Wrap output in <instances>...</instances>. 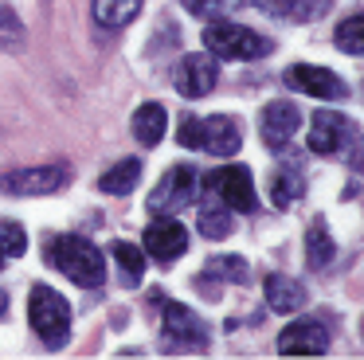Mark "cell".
I'll list each match as a JSON object with an SVG mask.
<instances>
[{
	"mask_svg": "<svg viewBox=\"0 0 364 360\" xmlns=\"http://www.w3.org/2000/svg\"><path fill=\"white\" fill-rule=\"evenodd\" d=\"M309 302V290L290 274H270L267 278V305L274 313H298Z\"/></svg>",
	"mask_w": 364,
	"mask_h": 360,
	"instance_id": "obj_15",
	"label": "cell"
},
{
	"mask_svg": "<svg viewBox=\"0 0 364 360\" xmlns=\"http://www.w3.org/2000/svg\"><path fill=\"white\" fill-rule=\"evenodd\" d=\"M141 12V0H95V23L98 28H126Z\"/></svg>",
	"mask_w": 364,
	"mask_h": 360,
	"instance_id": "obj_21",
	"label": "cell"
},
{
	"mask_svg": "<svg viewBox=\"0 0 364 360\" xmlns=\"http://www.w3.org/2000/svg\"><path fill=\"white\" fill-rule=\"evenodd\" d=\"M9 309V294H4V290H0V313Z\"/></svg>",
	"mask_w": 364,
	"mask_h": 360,
	"instance_id": "obj_30",
	"label": "cell"
},
{
	"mask_svg": "<svg viewBox=\"0 0 364 360\" xmlns=\"http://www.w3.org/2000/svg\"><path fill=\"white\" fill-rule=\"evenodd\" d=\"M200 188L204 184H200V172L192 169V164H173V169L157 180V188H153L149 211L153 216H176L181 208H188V203L196 200Z\"/></svg>",
	"mask_w": 364,
	"mask_h": 360,
	"instance_id": "obj_4",
	"label": "cell"
},
{
	"mask_svg": "<svg viewBox=\"0 0 364 360\" xmlns=\"http://www.w3.org/2000/svg\"><path fill=\"white\" fill-rule=\"evenodd\" d=\"M71 172L67 164H36V169H16L0 176V192L4 196H51L67 188Z\"/></svg>",
	"mask_w": 364,
	"mask_h": 360,
	"instance_id": "obj_7",
	"label": "cell"
},
{
	"mask_svg": "<svg viewBox=\"0 0 364 360\" xmlns=\"http://www.w3.org/2000/svg\"><path fill=\"white\" fill-rule=\"evenodd\" d=\"M43 255L63 278H71L75 286L98 290L106 282V255L87 239V235H51L43 243Z\"/></svg>",
	"mask_w": 364,
	"mask_h": 360,
	"instance_id": "obj_1",
	"label": "cell"
},
{
	"mask_svg": "<svg viewBox=\"0 0 364 360\" xmlns=\"http://www.w3.org/2000/svg\"><path fill=\"white\" fill-rule=\"evenodd\" d=\"M204 47L212 59H231V63H247V59H262V55L274 51L270 39H262L255 28L231 20H212L204 31Z\"/></svg>",
	"mask_w": 364,
	"mask_h": 360,
	"instance_id": "obj_2",
	"label": "cell"
},
{
	"mask_svg": "<svg viewBox=\"0 0 364 360\" xmlns=\"http://www.w3.org/2000/svg\"><path fill=\"white\" fill-rule=\"evenodd\" d=\"M110 255L118 258L122 274H126V282H141L145 278V250H137L134 243H114Z\"/></svg>",
	"mask_w": 364,
	"mask_h": 360,
	"instance_id": "obj_24",
	"label": "cell"
},
{
	"mask_svg": "<svg viewBox=\"0 0 364 360\" xmlns=\"http://www.w3.org/2000/svg\"><path fill=\"white\" fill-rule=\"evenodd\" d=\"M298 125H301V110L294 102H270V106H262V114H259L262 145L286 149L294 141V133H298Z\"/></svg>",
	"mask_w": 364,
	"mask_h": 360,
	"instance_id": "obj_13",
	"label": "cell"
},
{
	"mask_svg": "<svg viewBox=\"0 0 364 360\" xmlns=\"http://www.w3.org/2000/svg\"><path fill=\"white\" fill-rule=\"evenodd\" d=\"M282 83L290 86V90L309 94V98H321V102H333V98H345L348 94V86L341 83L333 70L314 67V63H294V67H286Z\"/></svg>",
	"mask_w": 364,
	"mask_h": 360,
	"instance_id": "obj_11",
	"label": "cell"
},
{
	"mask_svg": "<svg viewBox=\"0 0 364 360\" xmlns=\"http://www.w3.org/2000/svg\"><path fill=\"white\" fill-rule=\"evenodd\" d=\"M200 184H204L208 192H212L223 208H231V211H255V203H259L255 176H251L247 164H223L220 172H212V176L200 180Z\"/></svg>",
	"mask_w": 364,
	"mask_h": 360,
	"instance_id": "obj_5",
	"label": "cell"
},
{
	"mask_svg": "<svg viewBox=\"0 0 364 360\" xmlns=\"http://www.w3.org/2000/svg\"><path fill=\"white\" fill-rule=\"evenodd\" d=\"M141 250L149 258H157L161 266H173L176 258L188 250V231H184L173 216H157L141 235Z\"/></svg>",
	"mask_w": 364,
	"mask_h": 360,
	"instance_id": "obj_9",
	"label": "cell"
},
{
	"mask_svg": "<svg viewBox=\"0 0 364 360\" xmlns=\"http://www.w3.org/2000/svg\"><path fill=\"white\" fill-rule=\"evenodd\" d=\"M353 133L356 129L345 114H337V110H317V114L309 117L306 145H309V153H317V157H333L353 141Z\"/></svg>",
	"mask_w": 364,
	"mask_h": 360,
	"instance_id": "obj_10",
	"label": "cell"
},
{
	"mask_svg": "<svg viewBox=\"0 0 364 360\" xmlns=\"http://www.w3.org/2000/svg\"><path fill=\"white\" fill-rule=\"evenodd\" d=\"M165 129H168V114H165V106H161V102H145V106H137V114H134V137L141 141L145 149L161 145Z\"/></svg>",
	"mask_w": 364,
	"mask_h": 360,
	"instance_id": "obj_18",
	"label": "cell"
},
{
	"mask_svg": "<svg viewBox=\"0 0 364 360\" xmlns=\"http://www.w3.org/2000/svg\"><path fill=\"white\" fill-rule=\"evenodd\" d=\"M333 258H337V243L325 231V219H314L309 231H306V263L314 266V270H325Z\"/></svg>",
	"mask_w": 364,
	"mask_h": 360,
	"instance_id": "obj_20",
	"label": "cell"
},
{
	"mask_svg": "<svg viewBox=\"0 0 364 360\" xmlns=\"http://www.w3.org/2000/svg\"><path fill=\"white\" fill-rule=\"evenodd\" d=\"M137 180H141V161H137V157H126V161L110 164V169L102 172L98 188H102L106 196H129L137 188Z\"/></svg>",
	"mask_w": 364,
	"mask_h": 360,
	"instance_id": "obj_19",
	"label": "cell"
},
{
	"mask_svg": "<svg viewBox=\"0 0 364 360\" xmlns=\"http://www.w3.org/2000/svg\"><path fill=\"white\" fill-rule=\"evenodd\" d=\"M204 278H223V282H247V263L243 255H215L208 258Z\"/></svg>",
	"mask_w": 364,
	"mask_h": 360,
	"instance_id": "obj_23",
	"label": "cell"
},
{
	"mask_svg": "<svg viewBox=\"0 0 364 360\" xmlns=\"http://www.w3.org/2000/svg\"><path fill=\"white\" fill-rule=\"evenodd\" d=\"M301 192H306V176H301L298 164H278V172L270 176V203L286 211L290 203L301 200Z\"/></svg>",
	"mask_w": 364,
	"mask_h": 360,
	"instance_id": "obj_16",
	"label": "cell"
},
{
	"mask_svg": "<svg viewBox=\"0 0 364 360\" xmlns=\"http://www.w3.org/2000/svg\"><path fill=\"white\" fill-rule=\"evenodd\" d=\"M161 337H165L168 349H176V352L208 349V341H212L208 325L188 309V305H181V302H168L165 305V313H161Z\"/></svg>",
	"mask_w": 364,
	"mask_h": 360,
	"instance_id": "obj_6",
	"label": "cell"
},
{
	"mask_svg": "<svg viewBox=\"0 0 364 360\" xmlns=\"http://www.w3.org/2000/svg\"><path fill=\"white\" fill-rule=\"evenodd\" d=\"M20 39H24V23H20V16L12 12V8L0 4V47H16Z\"/></svg>",
	"mask_w": 364,
	"mask_h": 360,
	"instance_id": "obj_28",
	"label": "cell"
},
{
	"mask_svg": "<svg viewBox=\"0 0 364 360\" xmlns=\"http://www.w3.org/2000/svg\"><path fill=\"white\" fill-rule=\"evenodd\" d=\"M239 4H243V0H181V8H188L200 20H220V16L235 12Z\"/></svg>",
	"mask_w": 364,
	"mask_h": 360,
	"instance_id": "obj_27",
	"label": "cell"
},
{
	"mask_svg": "<svg viewBox=\"0 0 364 360\" xmlns=\"http://www.w3.org/2000/svg\"><path fill=\"white\" fill-rule=\"evenodd\" d=\"M0 270H4V255H0Z\"/></svg>",
	"mask_w": 364,
	"mask_h": 360,
	"instance_id": "obj_31",
	"label": "cell"
},
{
	"mask_svg": "<svg viewBox=\"0 0 364 360\" xmlns=\"http://www.w3.org/2000/svg\"><path fill=\"white\" fill-rule=\"evenodd\" d=\"M333 0H259V8L274 20H294V23H306L317 20L321 12H329Z\"/></svg>",
	"mask_w": 364,
	"mask_h": 360,
	"instance_id": "obj_17",
	"label": "cell"
},
{
	"mask_svg": "<svg viewBox=\"0 0 364 360\" xmlns=\"http://www.w3.org/2000/svg\"><path fill=\"white\" fill-rule=\"evenodd\" d=\"M325 349H329V329L317 317L290 321V325L278 333V352H282V356H321Z\"/></svg>",
	"mask_w": 364,
	"mask_h": 360,
	"instance_id": "obj_12",
	"label": "cell"
},
{
	"mask_svg": "<svg viewBox=\"0 0 364 360\" xmlns=\"http://www.w3.org/2000/svg\"><path fill=\"white\" fill-rule=\"evenodd\" d=\"M231 231H235L231 208H223V203H212V200L200 203V235H204V239H228Z\"/></svg>",
	"mask_w": 364,
	"mask_h": 360,
	"instance_id": "obj_22",
	"label": "cell"
},
{
	"mask_svg": "<svg viewBox=\"0 0 364 360\" xmlns=\"http://www.w3.org/2000/svg\"><path fill=\"white\" fill-rule=\"evenodd\" d=\"M176 141H181L184 149H200V122L196 117H181V133H176Z\"/></svg>",
	"mask_w": 364,
	"mask_h": 360,
	"instance_id": "obj_29",
	"label": "cell"
},
{
	"mask_svg": "<svg viewBox=\"0 0 364 360\" xmlns=\"http://www.w3.org/2000/svg\"><path fill=\"white\" fill-rule=\"evenodd\" d=\"M215 83H220V63L208 51H192L173 67V86L184 98H204L215 90Z\"/></svg>",
	"mask_w": 364,
	"mask_h": 360,
	"instance_id": "obj_8",
	"label": "cell"
},
{
	"mask_svg": "<svg viewBox=\"0 0 364 360\" xmlns=\"http://www.w3.org/2000/svg\"><path fill=\"white\" fill-rule=\"evenodd\" d=\"M243 137H239V122L228 114H212L200 122V149H208L212 157H235Z\"/></svg>",
	"mask_w": 364,
	"mask_h": 360,
	"instance_id": "obj_14",
	"label": "cell"
},
{
	"mask_svg": "<svg viewBox=\"0 0 364 360\" xmlns=\"http://www.w3.org/2000/svg\"><path fill=\"white\" fill-rule=\"evenodd\" d=\"M28 250V235L20 223H12V219H4L0 223V255L4 258H20Z\"/></svg>",
	"mask_w": 364,
	"mask_h": 360,
	"instance_id": "obj_26",
	"label": "cell"
},
{
	"mask_svg": "<svg viewBox=\"0 0 364 360\" xmlns=\"http://www.w3.org/2000/svg\"><path fill=\"white\" fill-rule=\"evenodd\" d=\"M337 47L345 55H360L364 51V16L356 12V16H348V20H341V28H337Z\"/></svg>",
	"mask_w": 364,
	"mask_h": 360,
	"instance_id": "obj_25",
	"label": "cell"
},
{
	"mask_svg": "<svg viewBox=\"0 0 364 360\" xmlns=\"http://www.w3.org/2000/svg\"><path fill=\"white\" fill-rule=\"evenodd\" d=\"M28 321L40 333V341L48 349H63L71 341V305L59 290L51 286H36L32 297H28Z\"/></svg>",
	"mask_w": 364,
	"mask_h": 360,
	"instance_id": "obj_3",
	"label": "cell"
}]
</instances>
